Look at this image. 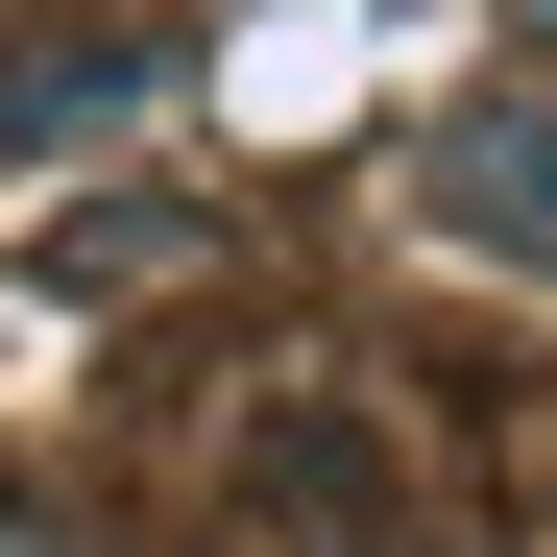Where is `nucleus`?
<instances>
[{
	"label": "nucleus",
	"mask_w": 557,
	"mask_h": 557,
	"mask_svg": "<svg viewBox=\"0 0 557 557\" xmlns=\"http://www.w3.org/2000/svg\"><path fill=\"white\" fill-rule=\"evenodd\" d=\"M0 557H25V533H0Z\"/></svg>",
	"instance_id": "obj_2"
},
{
	"label": "nucleus",
	"mask_w": 557,
	"mask_h": 557,
	"mask_svg": "<svg viewBox=\"0 0 557 557\" xmlns=\"http://www.w3.org/2000/svg\"><path fill=\"white\" fill-rule=\"evenodd\" d=\"M436 219L557 292V98H460V122H436Z\"/></svg>",
	"instance_id": "obj_1"
}]
</instances>
